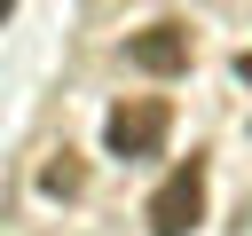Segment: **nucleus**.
Listing matches in <instances>:
<instances>
[{
	"label": "nucleus",
	"instance_id": "1",
	"mask_svg": "<svg viewBox=\"0 0 252 236\" xmlns=\"http://www.w3.org/2000/svg\"><path fill=\"white\" fill-rule=\"evenodd\" d=\"M165 134H173V102L165 94H134V102H118L110 118H102V142H110V157H158L165 149Z\"/></svg>",
	"mask_w": 252,
	"mask_h": 236
},
{
	"label": "nucleus",
	"instance_id": "2",
	"mask_svg": "<svg viewBox=\"0 0 252 236\" xmlns=\"http://www.w3.org/2000/svg\"><path fill=\"white\" fill-rule=\"evenodd\" d=\"M197 220H205V157H181L150 189V236H189Z\"/></svg>",
	"mask_w": 252,
	"mask_h": 236
},
{
	"label": "nucleus",
	"instance_id": "3",
	"mask_svg": "<svg viewBox=\"0 0 252 236\" xmlns=\"http://www.w3.org/2000/svg\"><path fill=\"white\" fill-rule=\"evenodd\" d=\"M126 63H134V71H150V79H173V71H189V24L158 16L150 31H134V39H126Z\"/></svg>",
	"mask_w": 252,
	"mask_h": 236
},
{
	"label": "nucleus",
	"instance_id": "4",
	"mask_svg": "<svg viewBox=\"0 0 252 236\" xmlns=\"http://www.w3.org/2000/svg\"><path fill=\"white\" fill-rule=\"evenodd\" d=\"M39 189H47V197H79V189H87V165H79L71 149H55V157L39 165Z\"/></svg>",
	"mask_w": 252,
	"mask_h": 236
},
{
	"label": "nucleus",
	"instance_id": "5",
	"mask_svg": "<svg viewBox=\"0 0 252 236\" xmlns=\"http://www.w3.org/2000/svg\"><path fill=\"white\" fill-rule=\"evenodd\" d=\"M236 71H244V79H252V47H244V55H236Z\"/></svg>",
	"mask_w": 252,
	"mask_h": 236
}]
</instances>
